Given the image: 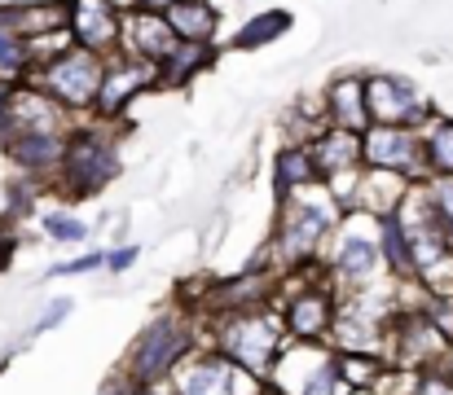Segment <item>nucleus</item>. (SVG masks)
<instances>
[{
    "label": "nucleus",
    "instance_id": "28",
    "mask_svg": "<svg viewBox=\"0 0 453 395\" xmlns=\"http://www.w3.org/2000/svg\"><path fill=\"white\" fill-rule=\"evenodd\" d=\"M427 189H432V202H436V211H441V220L453 238V176H436Z\"/></svg>",
    "mask_w": 453,
    "mask_h": 395
},
{
    "label": "nucleus",
    "instance_id": "16",
    "mask_svg": "<svg viewBox=\"0 0 453 395\" xmlns=\"http://www.w3.org/2000/svg\"><path fill=\"white\" fill-rule=\"evenodd\" d=\"M326 110H330V124L348 132H365L370 128V102H365V80H334L326 88Z\"/></svg>",
    "mask_w": 453,
    "mask_h": 395
},
{
    "label": "nucleus",
    "instance_id": "10",
    "mask_svg": "<svg viewBox=\"0 0 453 395\" xmlns=\"http://www.w3.org/2000/svg\"><path fill=\"white\" fill-rule=\"evenodd\" d=\"M0 124H4V141L9 136H53L58 132V106L44 88H13Z\"/></svg>",
    "mask_w": 453,
    "mask_h": 395
},
{
    "label": "nucleus",
    "instance_id": "17",
    "mask_svg": "<svg viewBox=\"0 0 453 395\" xmlns=\"http://www.w3.org/2000/svg\"><path fill=\"white\" fill-rule=\"evenodd\" d=\"M4 145H9V158L18 167H27V171H53V167H62L71 141H62L53 132V136H9Z\"/></svg>",
    "mask_w": 453,
    "mask_h": 395
},
{
    "label": "nucleus",
    "instance_id": "25",
    "mask_svg": "<svg viewBox=\"0 0 453 395\" xmlns=\"http://www.w3.org/2000/svg\"><path fill=\"white\" fill-rule=\"evenodd\" d=\"M423 145H427V167H432L436 176H453V119L427 124Z\"/></svg>",
    "mask_w": 453,
    "mask_h": 395
},
{
    "label": "nucleus",
    "instance_id": "5",
    "mask_svg": "<svg viewBox=\"0 0 453 395\" xmlns=\"http://www.w3.org/2000/svg\"><path fill=\"white\" fill-rule=\"evenodd\" d=\"M365 167L374 171H423L427 167V145L414 128H396V124H370L365 128Z\"/></svg>",
    "mask_w": 453,
    "mask_h": 395
},
{
    "label": "nucleus",
    "instance_id": "1",
    "mask_svg": "<svg viewBox=\"0 0 453 395\" xmlns=\"http://www.w3.org/2000/svg\"><path fill=\"white\" fill-rule=\"evenodd\" d=\"M102 84H106V66H102V53L93 49H66L49 57L35 75V88H44L58 106H71V110L97 106Z\"/></svg>",
    "mask_w": 453,
    "mask_h": 395
},
{
    "label": "nucleus",
    "instance_id": "4",
    "mask_svg": "<svg viewBox=\"0 0 453 395\" xmlns=\"http://www.w3.org/2000/svg\"><path fill=\"white\" fill-rule=\"evenodd\" d=\"M119 176V154L106 136L97 132H84L66 145V158H62V180H66V194L75 198H93L102 194L111 180Z\"/></svg>",
    "mask_w": 453,
    "mask_h": 395
},
{
    "label": "nucleus",
    "instance_id": "19",
    "mask_svg": "<svg viewBox=\"0 0 453 395\" xmlns=\"http://www.w3.org/2000/svg\"><path fill=\"white\" fill-rule=\"evenodd\" d=\"M167 22H172V31L185 44H211V35H216V9L207 0H180V4H172L167 9Z\"/></svg>",
    "mask_w": 453,
    "mask_h": 395
},
{
    "label": "nucleus",
    "instance_id": "13",
    "mask_svg": "<svg viewBox=\"0 0 453 395\" xmlns=\"http://www.w3.org/2000/svg\"><path fill=\"white\" fill-rule=\"evenodd\" d=\"M282 325H287V334H296L300 343L326 338V334L334 330V303H330V294H326V290H300V294H291Z\"/></svg>",
    "mask_w": 453,
    "mask_h": 395
},
{
    "label": "nucleus",
    "instance_id": "14",
    "mask_svg": "<svg viewBox=\"0 0 453 395\" xmlns=\"http://www.w3.org/2000/svg\"><path fill=\"white\" fill-rule=\"evenodd\" d=\"M365 132H348V128H330L321 132L308 149H312V158H317V171H321V180L326 176H343V171H357V163H365V141H361Z\"/></svg>",
    "mask_w": 453,
    "mask_h": 395
},
{
    "label": "nucleus",
    "instance_id": "11",
    "mask_svg": "<svg viewBox=\"0 0 453 395\" xmlns=\"http://www.w3.org/2000/svg\"><path fill=\"white\" fill-rule=\"evenodd\" d=\"M449 334L423 312V316H410L405 330H396V361L401 369H432L449 352Z\"/></svg>",
    "mask_w": 453,
    "mask_h": 395
},
{
    "label": "nucleus",
    "instance_id": "32",
    "mask_svg": "<svg viewBox=\"0 0 453 395\" xmlns=\"http://www.w3.org/2000/svg\"><path fill=\"white\" fill-rule=\"evenodd\" d=\"M133 263H137V247H119V251L106 255V268H111V272H128Z\"/></svg>",
    "mask_w": 453,
    "mask_h": 395
},
{
    "label": "nucleus",
    "instance_id": "2",
    "mask_svg": "<svg viewBox=\"0 0 453 395\" xmlns=\"http://www.w3.org/2000/svg\"><path fill=\"white\" fill-rule=\"evenodd\" d=\"M216 343H220V356L225 361H234L242 374H269L273 369V361H278V347H282V325L273 321V316H265V312H238V316H229L225 325H220V334H216Z\"/></svg>",
    "mask_w": 453,
    "mask_h": 395
},
{
    "label": "nucleus",
    "instance_id": "33",
    "mask_svg": "<svg viewBox=\"0 0 453 395\" xmlns=\"http://www.w3.org/2000/svg\"><path fill=\"white\" fill-rule=\"evenodd\" d=\"M137 387H142V383H137V378L128 374V378H111V383H106V387H102L97 395H142Z\"/></svg>",
    "mask_w": 453,
    "mask_h": 395
},
{
    "label": "nucleus",
    "instance_id": "30",
    "mask_svg": "<svg viewBox=\"0 0 453 395\" xmlns=\"http://www.w3.org/2000/svg\"><path fill=\"white\" fill-rule=\"evenodd\" d=\"M66 316H71V299H58V303H49V312H40V321H35V330H31V334H44V330L62 325Z\"/></svg>",
    "mask_w": 453,
    "mask_h": 395
},
{
    "label": "nucleus",
    "instance_id": "34",
    "mask_svg": "<svg viewBox=\"0 0 453 395\" xmlns=\"http://www.w3.org/2000/svg\"><path fill=\"white\" fill-rule=\"evenodd\" d=\"M172 4H180V0H142V9H150V13H167Z\"/></svg>",
    "mask_w": 453,
    "mask_h": 395
},
{
    "label": "nucleus",
    "instance_id": "9",
    "mask_svg": "<svg viewBox=\"0 0 453 395\" xmlns=\"http://www.w3.org/2000/svg\"><path fill=\"white\" fill-rule=\"evenodd\" d=\"M150 84H158V66H154V62L128 57V62L106 66V84H102V97H97V115H102V119H119V115L128 110V102L142 97Z\"/></svg>",
    "mask_w": 453,
    "mask_h": 395
},
{
    "label": "nucleus",
    "instance_id": "23",
    "mask_svg": "<svg viewBox=\"0 0 453 395\" xmlns=\"http://www.w3.org/2000/svg\"><path fill=\"white\" fill-rule=\"evenodd\" d=\"M312 180H321L312 149H282V154H278V189H282V194L308 189Z\"/></svg>",
    "mask_w": 453,
    "mask_h": 395
},
{
    "label": "nucleus",
    "instance_id": "8",
    "mask_svg": "<svg viewBox=\"0 0 453 395\" xmlns=\"http://www.w3.org/2000/svg\"><path fill=\"white\" fill-rule=\"evenodd\" d=\"M66 31L75 40V49H93V53H106L119 44L124 35V13L111 4V0H66Z\"/></svg>",
    "mask_w": 453,
    "mask_h": 395
},
{
    "label": "nucleus",
    "instance_id": "35",
    "mask_svg": "<svg viewBox=\"0 0 453 395\" xmlns=\"http://www.w3.org/2000/svg\"><path fill=\"white\" fill-rule=\"evenodd\" d=\"M9 260V238H4V233H0V263Z\"/></svg>",
    "mask_w": 453,
    "mask_h": 395
},
{
    "label": "nucleus",
    "instance_id": "29",
    "mask_svg": "<svg viewBox=\"0 0 453 395\" xmlns=\"http://www.w3.org/2000/svg\"><path fill=\"white\" fill-rule=\"evenodd\" d=\"M93 268H106V255H102V251H88V255H80V260L58 263V268H49V277H80V272H93Z\"/></svg>",
    "mask_w": 453,
    "mask_h": 395
},
{
    "label": "nucleus",
    "instance_id": "15",
    "mask_svg": "<svg viewBox=\"0 0 453 395\" xmlns=\"http://www.w3.org/2000/svg\"><path fill=\"white\" fill-rule=\"evenodd\" d=\"M176 395H238V365L225 356H207V361L180 369Z\"/></svg>",
    "mask_w": 453,
    "mask_h": 395
},
{
    "label": "nucleus",
    "instance_id": "24",
    "mask_svg": "<svg viewBox=\"0 0 453 395\" xmlns=\"http://www.w3.org/2000/svg\"><path fill=\"white\" fill-rule=\"evenodd\" d=\"M31 57H35L31 40H22L13 31V22H9V9H0V71L4 75H22Z\"/></svg>",
    "mask_w": 453,
    "mask_h": 395
},
{
    "label": "nucleus",
    "instance_id": "27",
    "mask_svg": "<svg viewBox=\"0 0 453 395\" xmlns=\"http://www.w3.org/2000/svg\"><path fill=\"white\" fill-rule=\"evenodd\" d=\"M40 229H44L53 242H84V238H88V224H84L80 216H66V211H49V216L40 220Z\"/></svg>",
    "mask_w": 453,
    "mask_h": 395
},
{
    "label": "nucleus",
    "instance_id": "36",
    "mask_svg": "<svg viewBox=\"0 0 453 395\" xmlns=\"http://www.w3.org/2000/svg\"><path fill=\"white\" fill-rule=\"evenodd\" d=\"M142 395H158V391H142Z\"/></svg>",
    "mask_w": 453,
    "mask_h": 395
},
{
    "label": "nucleus",
    "instance_id": "12",
    "mask_svg": "<svg viewBox=\"0 0 453 395\" xmlns=\"http://www.w3.org/2000/svg\"><path fill=\"white\" fill-rule=\"evenodd\" d=\"M128 49H133V57H142V62H154V66H163L176 49H180V35L172 31V22H167V13H150V9H137L133 18H128Z\"/></svg>",
    "mask_w": 453,
    "mask_h": 395
},
{
    "label": "nucleus",
    "instance_id": "7",
    "mask_svg": "<svg viewBox=\"0 0 453 395\" xmlns=\"http://www.w3.org/2000/svg\"><path fill=\"white\" fill-rule=\"evenodd\" d=\"M330 224H334L330 202H303V198H291L287 211H282V229H278L282 255L291 263L308 260V255L321 247V238L330 233Z\"/></svg>",
    "mask_w": 453,
    "mask_h": 395
},
{
    "label": "nucleus",
    "instance_id": "31",
    "mask_svg": "<svg viewBox=\"0 0 453 395\" xmlns=\"http://www.w3.org/2000/svg\"><path fill=\"white\" fill-rule=\"evenodd\" d=\"M414 395H453V378L449 374H423L414 383Z\"/></svg>",
    "mask_w": 453,
    "mask_h": 395
},
{
    "label": "nucleus",
    "instance_id": "20",
    "mask_svg": "<svg viewBox=\"0 0 453 395\" xmlns=\"http://www.w3.org/2000/svg\"><path fill=\"white\" fill-rule=\"evenodd\" d=\"M379 247H383V263H388L396 277H418V260H414V247H410L405 220H401L396 211L379 220Z\"/></svg>",
    "mask_w": 453,
    "mask_h": 395
},
{
    "label": "nucleus",
    "instance_id": "21",
    "mask_svg": "<svg viewBox=\"0 0 453 395\" xmlns=\"http://www.w3.org/2000/svg\"><path fill=\"white\" fill-rule=\"evenodd\" d=\"M207 66H211V44H185V40H180V49L158 66V84H172V88H176V84H189V80H194L198 71H207Z\"/></svg>",
    "mask_w": 453,
    "mask_h": 395
},
{
    "label": "nucleus",
    "instance_id": "26",
    "mask_svg": "<svg viewBox=\"0 0 453 395\" xmlns=\"http://www.w3.org/2000/svg\"><path fill=\"white\" fill-rule=\"evenodd\" d=\"M339 374H343L357 391H370V387H374L388 369H383L374 356H357V352H352V356H343V361H339Z\"/></svg>",
    "mask_w": 453,
    "mask_h": 395
},
{
    "label": "nucleus",
    "instance_id": "18",
    "mask_svg": "<svg viewBox=\"0 0 453 395\" xmlns=\"http://www.w3.org/2000/svg\"><path fill=\"white\" fill-rule=\"evenodd\" d=\"M379 260H383V247H379L374 238H361V233L352 229V233L343 238V247L334 251L330 268H334L343 281H370L374 268H379Z\"/></svg>",
    "mask_w": 453,
    "mask_h": 395
},
{
    "label": "nucleus",
    "instance_id": "6",
    "mask_svg": "<svg viewBox=\"0 0 453 395\" xmlns=\"http://www.w3.org/2000/svg\"><path fill=\"white\" fill-rule=\"evenodd\" d=\"M365 102H370V124L418 128V124H427V115H432V106L423 102V93H418L410 80H392V75L365 80Z\"/></svg>",
    "mask_w": 453,
    "mask_h": 395
},
{
    "label": "nucleus",
    "instance_id": "3",
    "mask_svg": "<svg viewBox=\"0 0 453 395\" xmlns=\"http://www.w3.org/2000/svg\"><path fill=\"white\" fill-rule=\"evenodd\" d=\"M189 343H194V334H189V321L185 316H176V312L154 316L150 325L137 334L133 352H128V374L142 387H150V383L167 378L176 369V361L189 352Z\"/></svg>",
    "mask_w": 453,
    "mask_h": 395
},
{
    "label": "nucleus",
    "instance_id": "22",
    "mask_svg": "<svg viewBox=\"0 0 453 395\" xmlns=\"http://www.w3.org/2000/svg\"><path fill=\"white\" fill-rule=\"evenodd\" d=\"M287 27H291V13H287V9L256 13L251 22H242V27H238V35H234V49H265V44H273V40H278Z\"/></svg>",
    "mask_w": 453,
    "mask_h": 395
}]
</instances>
